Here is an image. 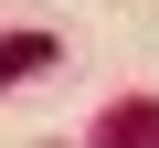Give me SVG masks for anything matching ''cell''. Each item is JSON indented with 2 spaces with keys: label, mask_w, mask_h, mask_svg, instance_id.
I'll return each mask as SVG.
<instances>
[{
  "label": "cell",
  "mask_w": 159,
  "mask_h": 148,
  "mask_svg": "<svg viewBox=\"0 0 159 148\" xmlns=\"http://www.w3.org/2000/svg\"><path fill=\"white\" fill-rule=\"evenodd\" d=\"M53 63V32H11V42H0V74H43Z\"/></svg>",
  "instance_id": "2"
},
{
  "label": "cell",
  "mask_w": 159,
  "mask_h": 148,
  "mask_svg": "<svg viewBox=\"0 0 159 148\" xmlns=\"http://www.w3.org/2000/svg\"><path fill=\"white\" fill-rule=\"evenodd\" d=\"M96 148H159V95H127L96 116Z\"/></svg>",
  "instance_id": "1"
}]
</instances>
